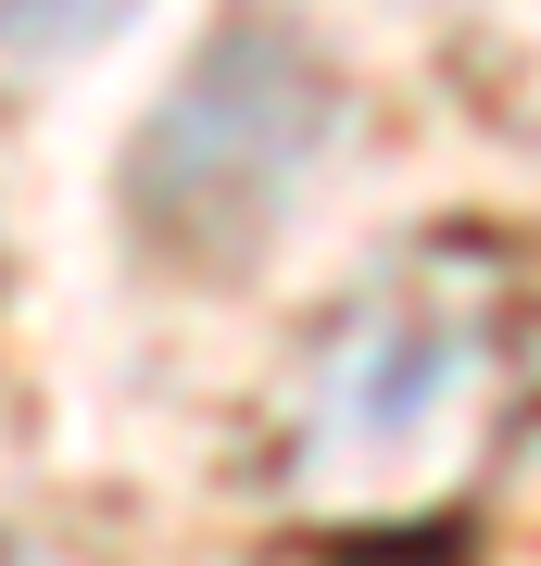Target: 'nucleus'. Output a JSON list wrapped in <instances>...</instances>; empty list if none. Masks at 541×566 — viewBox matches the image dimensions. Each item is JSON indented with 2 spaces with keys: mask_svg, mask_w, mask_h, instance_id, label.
Listing matches in <instances>:
<instances>
[{
  "mask_svg": "<svg viewBox=\"0 0 541 566\" xmlns=\"http://www.w3.org/2000/svg\"><path fill=\"white\" fill-rule=\"evenodd\" d=\"M541 416V264L491 227L391 240L302 327L264 479L327 528H416L466 504Z\"/></svg>",
  "mask_w": 541,
  "mask_h": 566,
  "instance_id": "1",
  "label": "nucleus"
},
{
  "mask_svg": "<svg viewBox=\"0 0 541 566\" xmlns=\"http://www.w3.org/2000/svg\"><path fill=\"white\" fill-rule=\"evenodd\" d=\"M327 126H341V88H327L315 39L278 25V13H240L189 51V76L126 139V214L177 264H240L302 202Z\"/></svg>",
  "mask_w": 541,
  "mask_h": 566,
  "instance_id": "2",
  "label": "nucleus"
},
{
  "mask_svg": "<svg viewBox=\"0 0 541 566\" xmlns=\"http://www.w3.org/2000/svg\"><path fill=\"white\" fill-rule=\"evenodd\" d=\"M0 13H13V63H63V51L114 39L139 0H0Z\"/></svg>",
  "mask_w": 541,
  "mask_h": 566,
  "instance_id": "3",
  "label": "nucleus"
}]
</instances>
